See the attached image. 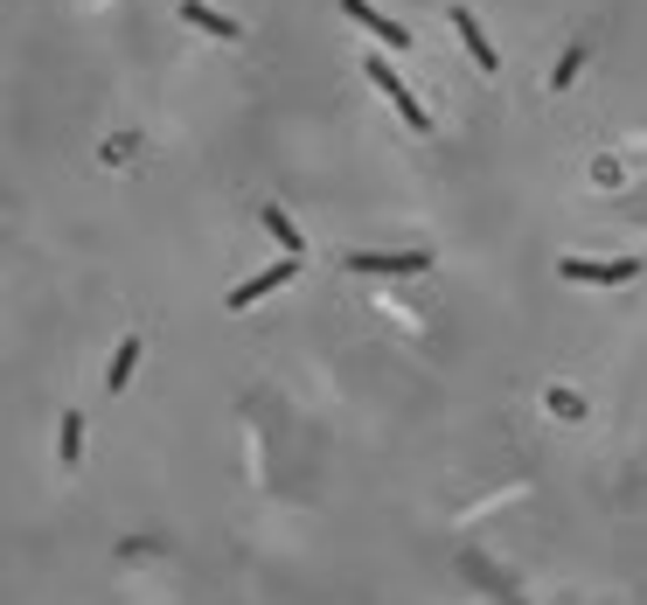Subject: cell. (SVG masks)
I'll list each match as a JSON object with an SVG mask.
<instances>
[{
	"label": "cell",
	"instance_id": "obj_11",
	"mask_svg": "<svg viewBox=\"0 0 647 605\" xmlns=\"http://www.w3.org/2000/svg\"><path fill=\"white\" fill-rule=\"evenodd\" d=\"M578 63H585V49H564L557 70H550V84H557V91H564V84H578Z\"/></svg>",
	"mask_w": 647,
	"mask_h": 605
},
{
	"label": "cell",
	"instance_id": "obj_2",
	"mask_svg": "<svg viewBox=\"0 0 647 605\" xmlns=\"http://www.w3.org/2000/svg\"><path fill=\"white\" fill-rule=\"evenodd\" d=\"M348 272H376V279H418L432 272V251H342Z\"/></svg>",
	"mask_w": 647,
	"mask_h": 605
},
{
	"label": "cell",
	"instance_id": "obj_3",
	"mask_svg": "<svg viewBox=\"0 0 647 605\" xmlns=\"http://www.w3.org/2000/svg\"><path fill=\"white\" fill-rule=\"evenodd\" d=\"M300 279V258H279V265L272 272H257V279H244V285H230V313H244V306H257V300H265V293H279V285H293Z\"/></svg>",
	"mask_w": 647,
	"mask_h": 605
},
{
	"label": "cell",
	"instance_id": "obj_6",
	"mask_svg": "<svg viewBox=\"0 0 647 605\" xmlns=\"http://www.w3.org/2000/svg\"><path fill=\"white\" fill-rule=\"evenodd\" d=\"M446 21L459 29V42H467V57H474L487 77H495V70H502V57H495V42H487V29L474 21V8H446Z\"/></svg>",
	"mask_w": 647,
	"mask_h": 605
},
{
	"label": "cell",
	"instance_id": "obj_4",
	"mask_svg": "<svg viewBox=\"0 0 647 605\" xmlns=\"http://www.w3.org/2000/svg\"><path fill=\"white\" fill-rule=\"evenodd\" d=\"M342 14L355 21V29H370L383 49H411V29H397V21L383 14V8H370V0H342Z\"/></svg>",
	"mask_w": 647,
	"mask_h": 605
},
{
	"label": "cell",
	"instance_id": "obj_9",
	"mask_svg": "<svg viewBox=\"0 0 647 605\" xmlns=\"http://www.w3.org/2000/svg\"><path fill=\"white\" fill-rule=\"evenodd\" d=\"M265 230L279 236V244H286V258H306V244H300V230H293L286 209H272V202H265Z\"/></svg>",
	"mask_w": 647,
	"mask_h": 605
},
{
	"label": "cell",
	"instance_id": "obj_10",
	"mask_svg": "<svg viewBox=\"0 0 647 605\" xmlns=\"http://www.w3.org/2000/svg\"><path fill=\"white\" fill-rule=\"evenodd\" d=\"M133 362H140V334H125V341H119V355H112V376H105V383L125 390V383H133Z\"/></svg>",
	"mask_w": 647,
	"mask_h": 605
},
{
	"label": "cell",
	"instance_id": "obj_8",
	"mask_svg": "<svg viewBox=\"0 0 647 605\" xmlns=\"http://www.w3.org/2000/svg\"><path fill=\"white\" fill-rule=\"evenodd\" d=\"M57 460L77 473V460H84V411H63V438H57Z\"/></svg>",
	"mask_w": 647,
	"mask_h": 605
},
{
	"label": "cell",
	"instance_id": "obj_5",
	"mask_svg": "<svg viewBox=\"0 0 647 605\" xmlns=\"http://www.w3.org/2000/svg\"><path fill=\"white\" fill-rule=\"evenodd\" d=\"M564 279H572V285H627V279H640V258H613V265H585V258H564Z\"/></svg>",
	"mask_w": 647,
	"mask_h": 605
},
{
	"label": "cell",
	"instance_id": "obj_1",
	"mask_svg": "<svg viewBox=\"0 0 647 605\" xmlns=\"http://www.w3.org/2000/svg\"><path fill=\"white\" fill-rule=\"evenodd\" d=\"M362 77H370V84H376L383 98H391V104H397V112H404V125H411V133H432V112H425V104H418V91H411V84H404V77L391 70V57H370V63H362Z\"/></svg>",
	"mask_w": 647,
	"mask_h": 605
},
{
	"label": "cell",
	"instance_id": "obj_7",
	"mask_svg": "<svg viewBox=\"0 0 647 605\" xmlns=\"http://www.w3.org/2000/svg\"><path fill=\"white\" fill-rule=\"evenodd\" d=\"M181 21H189V29H202V36H216V42H237V36H244L230 14L210 8V0H181Z\"/></svg>",
	"mask_w": 647,
	"mask_h": 605
}]
</instances>
